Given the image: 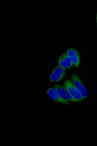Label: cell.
<instances>
[{"mask_svg": "<svg viewBox=\"0 0 97 146\" xmlns=\"http://www.w3.org/2000/svg\"><path fill=\"white\" fill-rule=\"evenodd\" d=\"M46 93L49 98L52 100L59 103L66 105H70L68 101L63 99L59 95L58 92L55 88H49L47 89Z\"/></svg>", "mask_w": 97, "mask_h": 146, "instance_id": "cell-4", "label": "cell"}, {"mask_svg": "<svg viewBox=\"0 0 97 146\" xmlns=\"http://www.w3.org/2000/svg\"><path fill=\"white\" fill-rule=\"evenodd\" d=\"M58 66L65 69L73 66L71 61L66 53L60 55L58 59Z\"/></svg>", "mask_w": 97, "mask_h": 146, "instance_id": "cell-7", "label": "cell"}, {"mask_svg": "<svg viewBox=\"0 0 97 146\" xmlns=\"http://www.w3.org/2000/svg\"><path fill=\"white\" fill-rule=\"evenodd\" d=\"M65 53L71 61L73 66L79 67L80 63V55L76 49L69 48Z\"/></svg>", "mask_w": 97, "mask_h": 146, "instance_id": "cell-6", "label": "cell"}, {"mask_svg": "<svg viewBox=\"0 0 97 146\" xmlns=\"http://www.w3.org/2000/svg\"><path fill=\"white\" fill-rule=\"evenodd\" d=\"M65 69L57 66L54 68L50 75L51 82H58L61 81L65 76Z\"/></svg>", "mask_w": 97, "mask_h": 146, "instance_id": "cell-3", "label": "cell"}, {"mask_svg": "<svg viewBox=\"0 0 97 146\" xmlns=\"http://www.w3.org/2000/svg\"><path fill=\"white\" fill-rule=\"evenodd\" d=\"M54 88L60 96V97L63 99L68 101L74 102H79V101L76 100L73 98L71 96L65 88L63 86H61L60 84H56L54 86Z\"/></svg>", "mask_w": 97, "mask_h": 146, "instance_id": "cell-5", "label": "cell"}, {"mask_svg": "<svg viewBox=\"0 0 97 146\" xmlns=\"http://www.w3.org/2000/svg\"><path fill=\"white\" fill-rule=\"evenodd\" d=\"M72 82L79 92L84 99L87 96L86 89L83 84L81 80L78 75L73 74L71 77Z\"/></svg>", "mask_w": 97, "mask_h": 146, "instance_id": "cell-2", "label": "cell"}, {"mask_svg": "<svg viewBox=\"0 0 97 146\" xmlns=\"http://www.w3.org/2000/svg\"><path fill=\"white\" fill-rule=\"evenodd\" d=\"M63 87L72 97L79 102H81L84 99L79 92L75 88L72 82L69 80H66L64 83Z\"/></svg>", "mask_w": 97, "mask_h": 146, "instance_id": "cell-1", "label": "cell"}, {"mask_svg": "<svg viewBox=\"0 0 97 146\" xmlns=\"http://www.w3.org/2000/svg\"><path fill=\"white\" fill-rule=\"evenodd\" d=\"M96 23H97V12L96 13Z\"/></svg>", "mask_w": 97, "mask_h": 146, "instance_id": "cell-8", "label": "cell"}]
</instances>
